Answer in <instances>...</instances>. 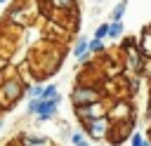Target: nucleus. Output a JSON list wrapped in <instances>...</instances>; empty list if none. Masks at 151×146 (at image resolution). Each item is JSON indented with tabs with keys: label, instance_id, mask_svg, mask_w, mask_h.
Listing matches in <instances>:
<instances>
[{
	"label": "nucleus",
	"instance_id": "obj_12",
	"mask_svg": "<svg viewBox=\"0 0 151 146\" xmlns=\"http://www.w3.org/2000/svg\"><path fill=\"white\" fill-rule=\"evenodd\" d=\"M40 92H42L40 87H33V89H31V97H40Z\"/></svg>",
	"mask_w": 151,
	"mask_h": 146
},
{
	"label": "nucleus",
	"instance_id": "obj_1",
	"mask_svg": "<svg viewBox=\"0 0 151 146\" xmlns=\"http://www.w3.org/2000/svg\"><path fill=\"white\" fill-rule=\"evenodd\" d=\"M31 113H38L40 118H50L57 111V99H42V101H31L28 106Z\"/></svg>",
	"mask_w": 151,
	"mask_h": 146
},
{
	"label": "nucleus",
	"instance_id": "obj_13",
	"mask_svg": "<svg viewBox=\"0 0 151 146\" xmlns=\"http://www.w3.org/2000/svg\"><path fill=\"white\" fill-rule=\"evenodd\" d=\"M76 146H87V144H85V141L80 139V141H76Z\"/></svg>",
	"mask_w": 151,
	"mask_h": 146
},
{
	"label": "nucleus",
	"instance_id": "obj_10",
	"mask_svg": "<svg viewBox=\"0 0 151 146\" xmlns=\"http://www.w3.org/2000/svg\"><path fill=\"white\" fill-rule=\"evenodd\" d=\"M54 5H59V7H73V0H54Z\"/></svg>",
	"mask_w": 151,
	"mask_h": 146
},
{
	"label": "nucleus",
	"instance_id": "obj_7",
	"mask_svg": "<svg viewBox=\"0 0 151 146\" xmlns=\"http://www.w3.org/2000/svg\"><path fill=\"white\" fill-rule=\"evenodd\" d=\"M123 12H125V2H120V5L116 7V12H113V19H116V21H120V16H123Z\"/></svg>",
	"mask_w": 151,
	"mask_h": 146
},
{
	"label": "nucleus",
	"instance_id": "obj_3",
	"mask_svg": "<svg viewBox=\"0 0 151 146\" xmlns=\"http://www.w3.org/2000/svg\"><path fill=\"white\" fill-rule=\"evenodd\" d=\"M120 31H123V26H120V21H113V24L109 26V31H106V33L116 38V35H120Z\"/></svg>",
	"mask_w": 151,
	"mask_h": 146
},
{
	"label": "nucleus",
	"instance_id": "obj_5",
	"mask_svg": "<svg viewBox=\"0 0 151 146\" xmlns=\"http://www.w3.org/2000/svg\"><path fill=\"white\" fill-rule=\"evenodd\" d=\"M85 49H87V42L80 40V42L76 45V54H78V57H85Z\"/></svg>",
	"mask_w": 151,
	"mask_h": 146
},
{
	"label": "nucleus",
	"instance_id": "obj_4",
	"mask_svg": "<svg viewBox=\"0 0 151 146\" xmlns=\"http://www.w3.org/2000/svg\"><path fill=\"white\" fill-rule=\"evenodd\" d=\"M40 94H42V99H59V94H57V87H52V85H50L45 92H40Z\"/></svg>",
	"mask_w": 151,
	"mask_h": 146
},
{
	"label": "nucleus",
	"instance_id": "obj_2",
	"mask_svg": "<svg viewBox=\"0 0 151 146\" xmlns=\"http://www.w3.org/2000/svg\"><path fill=\"white\" fill-rule=\"evenodd\" d=\"M104 130H106V122H104V120H97V122H92V125H90V134H92L94 139H97V137H101V134H104Z\"/></svg>",
	"mask_w": 151,
	"mask_h": 146
},
{
	"label": "nucleus",
	"instance_id": "obj_14",
	"mask_svg": "<svg viewBox=\"0 0 151 146\" xmlns=\"http://www.w3.org/2000/svg\"><path fill=\"white\" fill-rule=\"evenodd\" d=\"M0 2H5V0H0Z\"/></svg>",
	"mask_w": 151,
	"mask_h": 146
},
{
	"label": "nucleus",
	"instance_id": "obj_9",
	"mask_svg": "<svg viewBox=\"0 0 151 146\" xmlns=\"http://www.w3.org/2000/svg\"><path fill=\"white\" fill-rule=\"evenodd\" d=\"M87 47H90V49H101V40H99V38H94V40H92Z\"/></svg>",
	"mask_w": 151,
	"mask_h": 146
},
{
	"label": "nucleus",
	"instance_id": "obj_11",
	"mask_svg": "<svg viewBox=\"0 0 151 146\" xmlns=\"http://www.w3.org/2000/svg\"><path fill=\"white\" fill-rule=\"evenodd\" d=\"M132 146H142V137H139V134L132 137Z\"/></svg>",
	"mask_w": 151,
	"mask_h": 146
},
{
	"label": "nucleus",
	"instance_id": "obj_6",
	"mask_svg": "<svg viewBox=\"0 0 151 146\" xmlns=\"http://www.w3.org/2000/svg\"><path fill=\"white\" fill-rule=\"evenodd\" d=\"M90 97L94 99V92H85V89H80V92L73 94V99H90Z\"/></svg>",
	"mask_w": 151,
	"mask_h": 146
},
{
	"label": "nucleus",
	"instance_id": "obj_8",
	"mask_svg": "<svg viewBox=\"0 0 151 146\" xmlns=\"http://www.w3.org/2000/svg\"><path fill=\"white\" fill-rule=\"evenodd\" d=\"M106 31H109V26H106V24H104V26H99V28H97V38L101 40V38L106 35Z\"/></svg>",
	"mask_w": 151,
	"mask_h": 146
}]
</instances>
